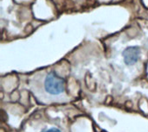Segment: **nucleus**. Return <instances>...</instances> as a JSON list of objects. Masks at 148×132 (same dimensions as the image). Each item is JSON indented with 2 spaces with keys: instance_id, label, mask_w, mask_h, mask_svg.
Masks as SVG:
<instances>
[{
  "instance_id": "f257e3e1",
  "label": "nucleus",
  "mask_w": 148,
  "mask_h": 132,
  "mask_svg": "<svg viewBox=\"0 0 148 132\" xmlns=\"http://www.w3.org/2000/svg\"><path fill=\"white\" fill-rule=\"evenodd\" d=\"M44 87L49 94L59 95L64 92V80L55 73H49L45 78Z\"/></svg>"
},
{
  "instance_id": "7ed1b4c3",
  "label": "nucleus",
  "mask_w": 148,
  "mask_h": 132,
  "mask_svg": "<svg viewBox=\"0 0 148 132\" xmlns=\"http://www.w3.org/2000/svg\"><path fill=\"white\" fill-rule=\"evenodd\" d=\"M42 132H61V131H59V130L56 129V128H51V129H49V130H47V131H44Z\"/></svg>"
},
{
  "instance_id": "f03ea898",
  "label": "nucleus",
  "mask_w": 148,
  "mask_h": 132,
  "mask_svg": "<svg viewBox=\"0 0 148 132\" xmlns=\"http://www.w3.org/2000/svg\"><path fill=\"white\" fill-rule=\"evenodd\" d=\"M124 61L127 65L135 64L140 57V48L138 47H128L126 48L122 54Z\"/></svg>"
}]
</instances>
